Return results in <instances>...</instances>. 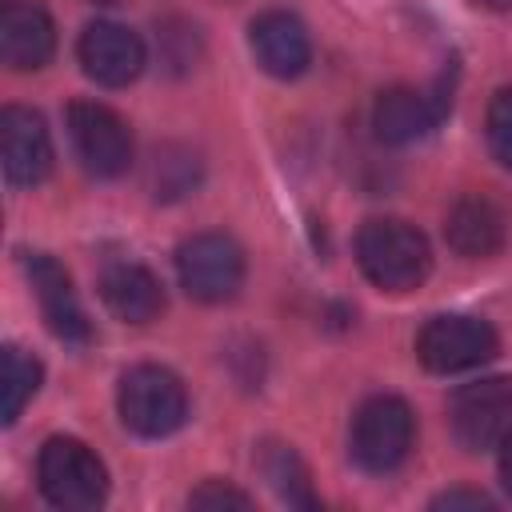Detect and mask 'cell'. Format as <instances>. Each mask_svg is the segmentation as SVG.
Returning <instances> with one entry per match:
<instances>
[{
    "label": "cell",
    "mask_w": 512,
    "mask_h": 512,
    "mask_svg": "<svg viewBox=\"0 0 512 512\" xmlns=\"http://www.w3.org/2000/svg\"><path fill=\"white\" fill-rule=\"evenodd\" d=\"M432 508H492V500L484 492H468V488H452V492H440L432 500Z\"/></svg>",
    "instance_id": "21"
},
{
    "label": "cell",
    "mask_w": 512,
    "mask_h": 512,
    "mask_svg": "<svg viewBox=\"0 0 512 512\" xmlns=\"http://www.w3.org/2000/svg\"><path fill=\"white\" fill-rule=\"evenodd\" d=\"M36 480H40L44 500L64 512L100 508L108 496V472H104L100 456L76 436H52L40 448Z\"/></svg>",
    "instance_id": "3"
},
{
    "label": "cell",
    "mask_w": 512,
    "mask_h": 512,
    "mask_svg": "<svg viewBox=\"0 0 512 512\" xmlns=\"http://www.w3.org/2000/svg\"><path fill=\"white\" fill-rule=\"evenodd\" d=\"M484 132H488L492 156H496L504 168H512V88H500V92L488 100Z\"/></svg>",
    "instance_id": "19"
},
{
    "label": "cell",
    "mask_w": 512,
    "mask_h": 512,
    "mask_svg": "<svg viewBox=\"0 0 512 512\" xmlns=\"http://www.w3.org/2000/svg\"><path fill=\"white\" fill-rule=\"evenodd\" d=\"M68 136L72 148L80 156V164L100 176L112 180L120 172H128L132 164V132L124 124L120 112H112L100 100H72L68 104Z\"/></svg>",
    "instance_id": "8"
},
{
    "label": "cell",
    "mask_w": 512,
    "mask_h": 512,
    "mask_svg": "<svg viewBox=\"0 0 512 512\" xmlns=\"http://www.w3.org/2000/svg\"><path fill=\"white\" fill-rule=\"evenodd\" d=\"M76 56H80V68L104 84V88H124L140 76L144 68V40L120 24V20H92L84 32H80V44H76Z\"/></svg>",
    "instance_id": "9"
},
{
    "label": "cell",
    "mask_w": 512,
    "mask_h": 512,
    "mask_svg": "<svg viewBox=\"0 0 512 512\" xmlns=\"http://www.w3.org/2000/svg\"><path fill=\"white\" fill-rule=\"evenodd\" d=\"M24 272H28V284L36 292V304H40L52 336H60L64 344H84L92 336V324H88V316H84V308H80V300L72 292L68 272L44 252H28L24 256Z\"/></svg>",
    "instance_id": "12"
},
{
    "label": "cell",
    "mask_w": 512,
    "mask_h": 512,
    "mask_svg": "<svg viewBox=\"0 0 512 512\" xmlns=\"http://www.w3.org/2000/svg\"><path fill=\"white\" fill-rule=\"evenodd\" d=\"M480 8H496V12H512V0H472Z\"/></svg>",
    "instance_id": "23"
},
{
    "label": "cell",
    "mask_w": 512,
    "mask_h": 512,
    "mask_svg": "<svg viewBox=\"0 0 512 512\" xmlns=\"http://www.w3.org/2000/svg\"><path fill=\"white\" fill-rule=\"evenodd\" d=\"M444 236L468 260L492 256L504 244V208L484 192H468L448 208Z\"/></svg>",
    "instance_id": "16"
},
{
    "label": "cell",
    "mask_w": 512,
    "mask_h": 512,
    "mask_svg": "<svg viewBox=\"0 0 512 512\" xmlns=\"http://www.w3.org/2000/svg\"><path fill=\"white\" fill-rule=\"evenodd\" d=\"M116 408H120V420L128 432H136L144 440H160L184 424L188 392L176 372H168L160 364H136L120 376Z\"/></svg>",
    "instance_id": "2"
},
{
    "label": "cell",
    "mask_w": 512,
    "mask_h": 512,
    "mask_svg": "<svg viewBox=\"0 0 512 512\" xmlns=\"http://www.w3.org/2000/svg\"><path fill=\"white\" fill-rule=\"evenodd\" d=\"M260 472H264V480L272 484V492H276L284 504L316 508V496H312V488H308V468L300 464V456L292 452V444H264V452H260Z\"/></svg>",
    "instance_id": "17"
},
{
    "label": "cell",
    "mask_w": 512,
    "mask_h": 512,
    "mask_svg": "<svg viewBox=\"0 0 512 512\" xmlns=\"http://www.w3.org/2000/svg\"><path fill=\"white\" fill-rule=\"evenodd\" d=\"M448 424L468 452L500 448L512 436V376H484L456 388L448 400Z\"/></svg>",
    "instance_id": "6"
},
{
    "label": "cell",
    "mask_w": 512,
    "mask_h": 512,
    "mask_svg": "<svg viewBox=\"0 0 512 512\" xmlns=\"http://www.w3.org/2000/svg\"><path fill=\"white\" fill-rule=\"evenodd\" d=\"M180 288L200 304H224L244 284V252L224 232H196L176 248Z\"/></svg>",
    "instance_id": "5"
},
{
    "label": "cell",
    "mask_w": 512,
    "mask_h": 512,
    "mask_svg": "<svg viewBox=\"0 0 512 512\" xmlns=\"http://www.w3.org/2000/svg\"><path fill=\"white\" fill-rule=\"evenodd\" d=\"M100 300L108 304L112 316L128 320V324H148L164 312V284L156 280L152 268L120 260L112 268H104L100 276Z\"/></svg>",
    "instance_id": "15"
},
{
    "label": "cell",
    "mask_w": 512,
    "mask_h": 512,
    "mask_svg": "<svg viewBox=\"0 0 512 512\" xmlns=\"http://www.w3.org/2000/svg\"><path fill=\"white\" fill-rule=\"evenodd\" d=\"M0 160L8 184L16 188H32L52 172V136L40 112L20 104H8L0 112Z\"/></svg>",
    "instance_id": "10"
},
{
    "label": "cell",
    "mask_w": 512,
    "mask_h": 512,
    "mask_svg": "<svg viewBox=\"0 0 512 512\" xmlns=\"http://www.w3.org/2000/svg\"><path fill=\"white\" fill-rule=\"evenodd\" d=\"M356 264L384 292H412L432 268L424 232L400 216H376L356 232Z\"/></svg>",
    "instance_id": "1"
},
{
    "label": "cell",
    "mask_w": 512,
    "mask_h": 512,
    "mask_svg": "<svg viewBox=\"0 0 512 512\" xmlns=\"http://www.w3.org/2000/svg\"><path fill=\"white\" fill-rule=\"evenodd\" d=\"M36 388H40V360L32 352L8 344L4 348V408H0V420L16 424V416L36 396Z\"/></svg>",
    "instance_id": "18"
},
{
    "label": "cell",
    "mask_w": 512,
    "mask_h": 512,
    "mask_svg": "<svg viewBox=\"0 0 512 512\" xmlns=\"http://www.w3.org/2000/svg\"><path fill=\"white\" fill-rule=\"evenodd\" d=\"M56 24L36 0H8L0 12V56L16 72H32L52 60Z\"/></svg>",
    "instance_id": "14"
},
{
    "label": "cell",
    "mask_w": 512,
    "mask_h": 512,
    "mask_svg": "<svg viewBox=\"0 0 512 512\" xmlns=\"http://www.w3.org/2000/svg\"><path fill=\"white\" fill-rule=\"evenodd\" d=\"M188 508H252V496L240 488H228L220 480H208L188 496Z\"/></svg>",
    "instance_id": "20"
},
{
    "label": "cell",
    "mask_w": 512,
    "mask_h": 512,
    "mask_svg": "<svg viewBox=\"0 0 512 512\" xmlns=\"http://www.w3.org/2000/svg\"><path fill=\"white\" fill-rule=\"evenodd\" d=\"M412 440H416V420L400 396H368L348 428V452L372 476L400 468L412 452Z\"/></svg>",
    "instance_id": "4"
},
{
    "label": "cell",
    "mask_w": 512,
    "mask_h": 512,
    "mask_svg": "<svg viewBox=\"0 0 512 512\" xmlns=\"http://www.w3.org/2000/svg\"><path fill=\"white\" fill-rule=\"evenodd\" d=\"M496 348V328L480 316H432L416 336V356L436 376L480 368L496 356Z\"/></svg>",
    "instance_id": "7"
},
{
    "label": "cell",
    "mask_w": 512,
    "mask_h": 512,
    "mask_svg": "<svg viewBox=\"0 0 512 512\" xmlns=\"http://www.w3.org/2000/svg\"><path fill=\"white\" fill-rule=\"evenodd\" d=\"M448 104H452V96H444L440 88L436 92H420V88L396 84V88H384L376 96L372 128H376V136L384 144H412V140L428 136L440 124Z\"/></svg>",
    "instance_id": "11"
},
{
    "label": "cell",
    "mask_w": 512,
    "mask_h": 512,
    "mask_svg": "<svg viewBox=\"0 0 512 512\" xmlns=\"http://www.w3.org/2000/svg\"><path fill=\"white\" fill-rule=\"evenodd\" d=\"M500 484H504V492L512 496V436L500 444Z\"/></svg>",
    "instance_id": "22"
},
{
    "label": "cell",
    "mask_w": 512,
    "mask_h": 512,
    "mask_svg": "<svg viewBox=\"0 0 512 512\" xmlns=\"http://www.w3.org/2000/svg\"><path fill=\"white\" fill-rule=\"evenodd\" d=\"M248 40H252V52H256V64L276 76V80H296L308 64H312V40H308V28L292 16V12H260L248 28Z\"/></svg>",
    "instance_id": "13"
}]
</instances>
